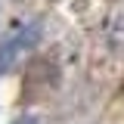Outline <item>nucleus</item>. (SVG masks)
<instances>
[{
	"label": "nucleus",
	"instance_id": "nucleus-1",
	"mask_svg": "<svg viewBox=\"0 0 124 124\" xmlns=\"http://www.w3.org/2000/svg\"><path fill=\"white\" fill-rule=\"evenodd\" d=\"M40 31H44L40 22H28L25 28H19L16 34H9L6 40H0V75H6L16 65V59L40 40Z\"/></svg>",
	"mask_w": 124,
	"mask_h": 124
},
{
	"label": "nucleus",
	"instance_id": "nucleus-2",
	"mask_svg": "<svg viewBox=\"0 0 124 124\" xmlns=\"http://www.w3.org/2000/svg\"><path fill=\"white\" fill-rule=\"evenodd\" d=\"M13 124H40V121H37V118H34V115H25V118H16Z\"/></svg>",
	"mask_w": 124,
	"mask_h": 124
},
{
	"label": "nucleus",
	"instance_id": "nucleus-3",
	"mask_svg": "<svg viewBox=\"0 0 124 124\" xmlns=\"http://www.w3.org/2000/svg\"><path fill=\"white\" fill-rule=\"evenodd\" d=\"M121 96H124V84H121Z\"/></svg>",
	"mask_w": 124,
	"mask_h": 124
}]
</instances>
